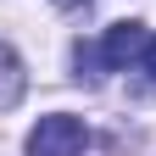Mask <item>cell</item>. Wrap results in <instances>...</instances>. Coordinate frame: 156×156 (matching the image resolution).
Here are the masks:
<instances>
[{"label": "cell", "instance_id": "3", "mask_svg": "<svg viewBox=\"0 0 156 156\" xmlns=\"http://www.w3.org/2000/svg\"><path fill=\"white\" fill-rule=\"evenodd\" d=\"M23 84H28V78H23V56H17L6 39H0V112L23 101Z\"/></svg>", "mask_w": 156, "mask_h": 156}, {"label": "cell", "instance_id": "1", "mask_svg": "<svg viewBox=\"0 0 156 156\" xmlns=\"http://www.w3.org/2000/svg\"><path fill=\"white\" fill-rule=\"evenodd\" d=\"M84 145H89V128L78 117H67V112L39 117V128L28 134V156H78Z\"/></svg>", "mask_w": 156, "mask_h": 156}, {"label": "cell", "instance_id": "4", "mask_svg": "<svg viewBox=\"0 0 156 156\" xmlns=\"http://www.w3.org/2000/svg\"><path fill=\"white\" fill-rule=\"evenodd\" d=\"M140 67H145V73H151V78H156V34H151V39H145V56H140Z\"/></svg>", "mask_w": 156, "mask_h": 156}, {"label": "cell", "instance_id": "2", "mask_svg": "<svg viewBox=\"0 0 156 156\" xmlns=\"http://www.w3.org/2000/svg\"><path fill=\"white\" fill-rule=\"evenodd\" d=\"M145 23H117V28H106V39H101V67L106 73H123L134 56H145Z\"/></svg>", "mask_w": 156, "mask_h": 156}]
</instances>
